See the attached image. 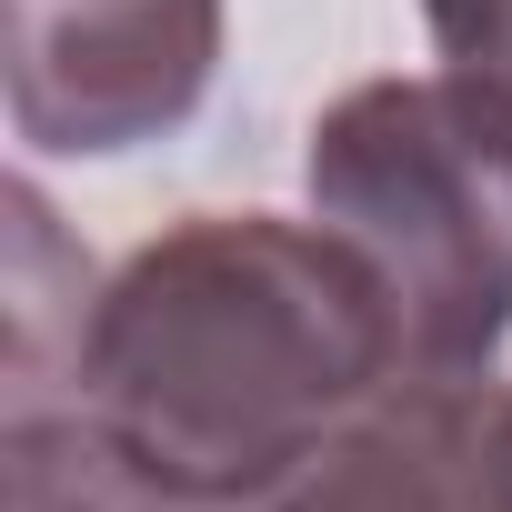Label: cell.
Instances as JSON below:
<instances>
[{
    "mask_svg": "<svg viewBox=\"0 0 512 512\" xmlns=\"http://www.w3.org/2000/svg\"><path fill=\"white\" fill-rule=\"evenodd\" d=\"M412 372L392 292L332 221L191 211L91 292L71 382L151 472L211 512L282 492Z\"/></svg>",
    "mask_w": 512,
    "mask_h": 512,
    "instance_id": "1",
    "label": "cell"
},
{
    "mask_svg": "<svg viewBox=\"0 0 512 512\" xmlns=\"http://www.w3.org/2000/svg\"><path fill=\"white\" fill-rule=\"evenodd\" d=\"M332 221L392 292L412 372H492L512 332V91L472 71H392L342 91L302 151Z\"/></svg>",
    "mask_w": 512,
    "mask_h": 512,
    "instance_id": "2",
    "label": "cell"
},
{
    "mask_svg": "<svg viewBox=\"0 0 512 512\" xmlns=\"http://www.w3.org/2000/svg\"><path fill=\"white\" fill-rule=\"evenodd\" d=\"M221 0H0V91L41 151H131L201 111Z\"/></svg>",
    "mask_w": 512,
    "mask_h": 512,
    "instance_id": "3",
    "label": "cell"
},
{
    "mask_svg": "<svg viewBox=\"0 0 512 512\" xmlns=\"http://www.w3.org/2000/svg\"><path fill=\"white\" fill-rule=\"evenodd\" d=\"M492 372H402L251 512H502L492 492Z\"/></svg>",
    "mask_w": 512,
    "mask_h": 512,
    "instance_id": "4",
    "label": "cell"
},
{
    "mask_svg": "<svg viewBox=\"0 0 512 512\" xmlns=\"http://www.w3.org/2000/svg\"><path fill=\"white\" fill-rule=\"evenodd\" d=\"M0 512H211V502L181 492L171 472H151L101 412L11 402V432H0Z\"/></svg>",
    "mask_w": 512,
    "mask_h": 512,
    "instance_id": "5",
    "label": "cell"
},
{
    "mask_svg": "<svg viewBox=\"0 0 512 512\" xmlns=\"http://www.w3.org/2000/svg\"><path fill=\"white\" fill-rule=\"evenodd\" d=\"M422 21H432V41H442L452 71L512 91V0H422Z\"/></svg>",
    "mask_w": 512,
    "mask_h": 512,
    "instance_id": "6",
    "label": "cell"
},
{
    "mask_svg": "<svg viewBox=\"0 0 512 512\" xmlns=\"http://www.w3.org/2000/svg\"><path fill=\"white\" fill-rule=\"evenodd\" d=\"M492 492H502V512H512V392H502V412H492Z\"/></svg>",
    "mask_w": 512,
    "mask_h": 512,
    "instance_id": "7",
    "label": "cell"
}]
</instances>
